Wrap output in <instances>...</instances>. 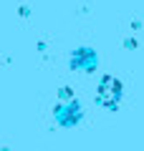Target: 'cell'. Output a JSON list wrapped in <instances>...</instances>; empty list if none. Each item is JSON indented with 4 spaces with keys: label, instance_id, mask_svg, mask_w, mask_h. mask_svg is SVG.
Here are the masks:
<instances>
[{
    "label": "cell",
    "instance_id": "obj_1",
    "mask_svg": "<svg viewBox=\"0 0 144 151\" xmlns=\"http://www.w3.org/2000/svg\"><path fill=\"white\" fill-rule=\"evenodd\" d=\"M124 96V86L119 78H114V76H104L101 83H99V93H96V103L104 108H109V111H114V108L119 106V101H121Z\"/></svg>",
    "mask_w": 144,
    "mask_h": 151
},
{
    "label": "cell",
    "instance_id": "obj_2",
    "mask_svg": "<svg viewBox=\"0 0 144 151\" xmlns=\"http://www.w3.org/2000/svg\"><path fill=\"white\" fill-rule=\"evenodd\" d=\"M56 119L61 121V126H73L81 121V108L76 103H61L56 108Z\"/></svg>",
    "mask_w": 144,
    "mask_h": 151
},
{
    "label": "cell",
    "instance_id": "obj_3",
    "mask_svg": "<svg viewBox=\"0 0 144 151\" xmlns=\"http://www.w3.org/2000/svg\"><path fill=\"white\" fill-rule=\"evenodd\" d=\"M94 63H96V55H94V50H89V48H81V50H76L73 53V68H84V70H94Z\"/></svg>",
    "mask_w": 144,
    "mask_h": 151
}]
</instances>
